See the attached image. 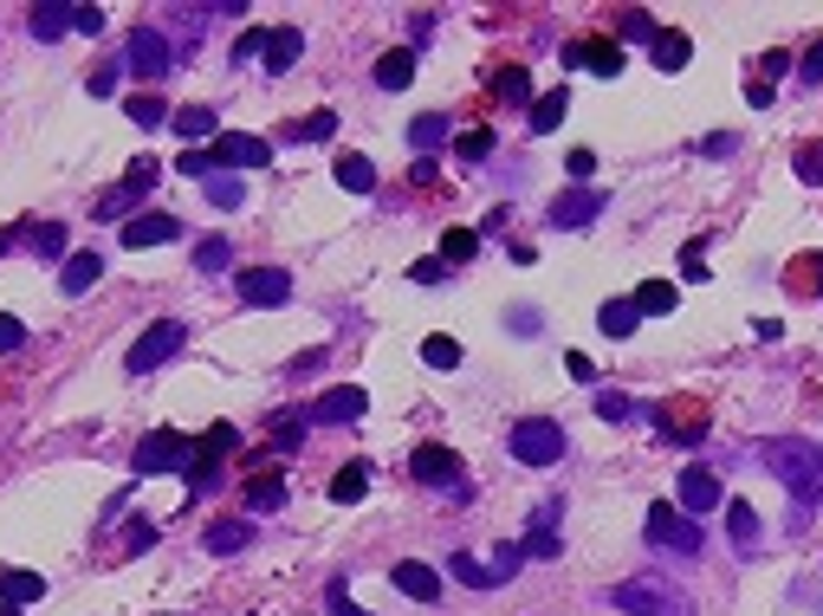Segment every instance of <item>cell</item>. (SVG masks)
<instances>
[{
	"mask_svg": "<svg viewBox=\"0 0 823 616\" xmlns=\"http://www.w3.org/2000/svg\"><path fill=\"white\" fill-rule=\"evenodd\" d=\"M765 468L791 486L798 513L823 506V448L818 441H804V435H778V441H765Z\"/></svg>",
	"mask_w": 823,
	"mask_h": 616,
	"instance_id": "1",
	"label": "cell"
},
{
	"mask_svg": "<svg viewBox=\"0 0 823 616\" xmlns=\"http://www.w3.org/2000/svg\"><path fill=\"white\" fill-rule=\"evenodd\" d=\"M610 604L629 616H687V597L668 584V578H629L610 591Z\"/></svg>",
	"mask_w": 823,
	"mask_h": 616,
	"instance_id": "2",
	"label": "cell"
},
{
	"mask_svg": "<svg viewBox=\"0 0 823 616\" xmlns=\"http://www.w3.org/2000/svg\"><path fill=\"white\" fill-rule=\"evenodd\" d=\"M649 546H668V551H681V558H700V551H707V533H700V519H687L675 500H655V506H649Z\"/></svg>",
	"mask_w": 823,
	"mask_h": 616,
	"instance_id": "3",
	"label": "cell"
},
{
	"mask_svg": "<svg viewBox=\"0 0 823 616\" xmlns=\"http://www.w3.org/2000/svg\"><path fill=\"white\" fill-rule=\"evenodd\" d=\"M156 176H162V169H156V156H137V163H131V176L91 202V214H98V221H137V202L156 189Z\"/></svg>",
	"mask_w": 823,
	"mask_h": 616,
	"instance_id": "4",
	"label": "cell"
},
{
	"mask_svg": "<svg viewBox=\"0 0 823 616\" xmlns=\"http://www.w3.org/2000/svg\"><path fill=\"white\" fill-rule=\"evenodd\" d=\"M189 461H195V441H182L176 428L143 435L137 455H131V468H137V474H189Z\"/></svg>",
	"mask_w": 823,
	"mask_h": 616,
	"instance_id": "5",
	"label": "cell"
},
{
	"mask_svg": "<svg viewBox=\"0 0 823 616\" xmlns=\"http://www.w3.org/2000/svg\"><path fill=\"white\" fill-rule=\"evenodd\" d=\"M512 455H519L526 468H551V461H564V428H557L551 415H526V422L512 428Z\"/></svg>",
	"mask_w": 823,
	"mask_h": 616,
	"instance_id": "6",
	"label": "cell"
},
{
	"mask_svg": "<svg viewBox=\"0 0 823 616\" xmlns=\"http://www.w3.org/2000/svg\"><path fill=\"white\" fill-rule=\"evenodd\" d=\"M409 474L421 480V486H441V493H467V468H461V455L441 448V441H421V448H415Z\"/></svg>",
	"mask_w": 823,
	"mask_h": 616,
	"instance_id": "7",
	"label": "cell"
},
{
	"mask_svg": "<svg viewBox=\"0 0 823 616\" xmlns=\"http://www.w3.org/2000/svg\"><path fill=\"white\" fill-rule=\"evenodd\" d=\"M182 338H189V332H182L176 318H162V325H149V332H143V338L131 344V357H124V370H131V377H149L156 363H169V357L182 350Z\"/></svg>",
	"mask_w": 823,
	"mask_h": 616,
	"instance_id": "8",
	"label": "cell"
},
{
	"mask_svg": "<svg viewBox=\"0 0 823 616\" xmlns=\"http://www.w3.org/2000/svg\"><path fill=\"white\" fill-rule=\"evenodd\" d=\"M519 558H526L519 546H499V564H474L467 551H454V558H448V578L467 584V591H493V584H506V578L519 571Z\"/></svg>",
	"mask_w": 823,
	"mask_h": 616,
	"instance_id": "9",
	"label": "cell"
},
{
	"mask_svg": "<svg viewBox=\"0 0 823 616\" xmlns=\"http://www.w3.org/2000/svg\"><path fill=\"white\" fill-rule=\"evenodd\" d=\"M207 156H214V169H267V156H273V143L253 137V131H227V137L207 143Z\"/></svg>",
	"mask_w": 823,
	"mask_h": 616,
	"instance_id": "10",
	"label": "cell"
},
{
	"mask_svg": "<svg viewBox=\"0 0 823 616\" xmlns=\"http://www.w3.org/2000/svg\"><path fill=\"white\" fill-rule=\"evenodd\" d=\"M597 71V78H617L622 71V40H604V33H590V40H571L564 46V71Z\"/></svg>",
	"mask_w": 823,
	"mask_h": 616,
	"instance_id": "11",
	"label": "cell"
},
{
	"mask_svg": "<svg viewBox=\"0 0 823 616\" xmlns=\"http://www.w3.org/2000/svg\"><path fill=\"white\" fill-rule=\"evenodd\" d=\"M655 422H662L668 441H687V448H694V441L707 435V403H700V396H675V403L655 410Z\"/></svg>",
	"mask_w": 823,
	"mask_h": 616,
	"instance_id": "12",
	"label": "cell"
},
{
	"mask_svg": "<svg viewBox=\"0 0 823 616\" xmlns=\"http://www.w3.org/2000/svg\"><path fill=\"white\" fill-rule=\"evenodd\" d=\"M370 410V396L357 390V383H338V390H325V396H312L305 415L312 422H325V428H343V422H357V415Z\"/></svg>",
	"mask_w": 823,
	"mask_h": 616,
	"instance_id": "13",
	"label": "cell"
},
{
	"mask_svg": "<svg viewBox=\"0 0 823 616\" xmlns=\"http://www.w3.org/2000/svg\"><path fill=\"white\" fill-rule=\"evenodd\" d=\"M124 66L137 71L143 85H156V78L169 71V40H162L156 26H137V33H131V53H124Z\"/></svg>",
	"mask_w": 823,
	"mask_h": 616,
	"instance_id": "14",
	"label": "cell"
},
{
	"mask_svg": "<svg viewBox=\"0 0 823 616\" xmlns=\"http://www.w3.org/2000/svg\"><path fill=\"white\" fill-rule=\"evenodd\" d=\"M234 285H240V299H247V305H267V312L292 299V273H285V267H247Z\"/></svg>",
	"mask_w": 823,
	"mask_h": 616,
	"instance_id": "15",
	"label": "cell"
},
{
	"mask_svg": "<svg viewBox=\"0 0 823 616\" xmlns=\"http://www.w3.org/2000/svg\"><path fill=\"white\" fill-rule=\"evenodd\" d=\"M604 202H610L604 189H571V195L551 202V227H590V221L604 214Z\"/></svg>",
	"mask_w": 823,
	"mask_h": 616,
	"instance_id": "16",
	"label": "cell"
},
{
	"mask_svg": "<svg viewBox=\"0 0 823 616\" xmlns=\"http://www.w3.org/2000/svg\"><path fill=\"white\" fill-rule=\"evenodd\" d=\"M182 234V221L176 214H162V208H149V214H137V221H124V247H162V240H176Z\"/></svg>",
	"mask_w": 823,
	"mask_h": 616,
	"instance_id": "17",
	"label": "cell"
},
{
	"mask_svg": "<svg viewBox=\"0 0 823 616\" xmlns=\"http://www.w3.org/2000/svg\"><path fill=\"white\" fill-rule=\"evenodd\" d=\"M713 506H726V500H720L713 468H687V474H681V513H687V519H700V513H713Z\"/></svg>",
	"mask_w": 823,
	"mask_h": 616,
	"instance_id": "18",
	"label": "cell"
},
{
	"mask_svg": "<svg viewBox=\"0 0 823 616\" xmlns=\"http://www.w3.org/2000/svg\"><path fill=\"white\" fill-rule=\"evenodd\" d=\"M46 597V578L40 571H20V564H0V604H40Z\"/></svg>",
	"mask_w": 823,
	"mask_h": 616,
	"instance_id": "19",
	"label": "cell"
},
{
	"mask_svg": "<svg viewBox=\"0 0 823 616\" xmlns=\"http://www.w3.org/2000/svg\"><path fill=\"white\" fill-rule=\"evenodd\" d=\"M785 292L791 299H823V254H798L785 267Z\"/></svg>",
	"mask_w": 823,
	"mask_h": 616,
	"instance_id": "20",
	"label": "cell"
},
{
	"mask_svg": "<svg viewBox=\"0 0 823 616\" xmlns=\"http://www.w3.org/2000/svg\"><path fill=\"white\" fill-rule=\"evenodd\" d=\"M202 546L214 551V558H227V551H247L253 546V519H214L202 533Z\"/></svg>",
	"mask_w": 823,
	"mask_h": 616,
	"instance_id": "21",
	"label": "cell"
},
{
	"mask_svg": "<svg viewBox=\"0 0 823 616\" xmlns=\"http://www.w3.org/2000/svg\"><path fill=\"white\" fill-rule=\"evenodd\" d=\"M305 59V33L298 26H273L267 33V71H292Z\"/></svg>",
	"mask_w": 823,
	"mask_h": 616,
	"instance_id": "22",
	"label": "cell"
},
{
	"mask_svg": "<svg viewBox=\"0 0 823 616\" xmlns=\"http://www.w3.org/2000/svg\"><path fill=\"white\" fill-rule=\"evenodd\" d=\"M104 279V254H71L66 273H59V285H66V299H78V292H91Z\"/></svg>",
	"mask_w": 823,
	"mask_h": 616,
	"instance_id": "23",
	"label": "cell"
},
{
	"mask_svg": "<svg viewBox=\"0 0 823 616\" xmlns=\"http://www.w3.org/2000/svg\"><path fill=\"white\" fill-rule=\"evenodd\" d=\"M409 78H415V46H396V53L376 59V91H403Z\"/></svg>",
	"mask_w": 823,
	"mask_h": 616,
	"instance_id": "24",
	"label": "cell"
},
{
	"mask_svg": "<svg viewBox=\"0 0 823 616\" xmlns=\"http://www.w3.org/2000/svg\"><path fill=\"white\" fill-rule=\"evenodd\" d=\"M338 189L370 195V189H376V163H370V156H338Z\"/></svg>",
	"mask_w": 823,
	"mask_h": 616,
	"instance_id": "25",
	"label": "cell"
},
{
	"mask_svg": "<svg viewBox=\"0 0 823 616\" xmlns=\"http://www.w3.org/2000/svg\"><path fill=\"white\" fill-rule=\"evenodd\" d=\"M390 578H396V591H409V597H421V604H435V591H441V578H435L428 564H396Z\"/></svg>",
	"mask_w": 823,
	"mask_h": 616,
	"instance_id": "26",
	"label": "cell"
},
{
	"mask_svg": "<svg viewBox=\"0 0 823 616\" xmlns=\"http://www.w3.org/2000/svg\"><path fill=\"white\" fill-rule=\"evenodd\" d=\"M474 254H481V234H474V227H448V234H441V267H467Z\"/></svg>",
	"mask_w": 823,
	"mask_h": 616,
	"instance_id": "27",
	"label": "cell"
},
{
	"mask_svg": "<svg viewBox=\"0 0 823 616\" xmlns=\"http://www.w3.org/2000/svg\"><path fill=\"white\" fill-rule=\"evenodd\" d=\"M675 299H681L675 279H642L635 285V312H675Z\"/></svg>",
	"mask_w": 823,
	"mask_h": 616,
	"instance_id": "28",
	"label": "cell"
},
{
	"mask_svg": "<svg viewBox=\"0 0 823 616\" xmlns=\"http://www.w3.org/2000/svg\"><path fill=\"white\" fill-rule=\"evenodd\" d=\"M124 111H131V124H137V131H156V124H169V117H176V111L162 104V91H156V98H149V91H137Z\"/></svg>",
	"mask_w": 823,
	"mask_h": 616,
	"instance_id": "29",
	"label": "cell"
},
{
	"mask_svg": "<svg viewBox=\"0 0 823 616\" xmlns=\"http://www.w3.org/2000/svg\"><path fill=\"white\" fill-rule=\"evenodd\" d=\"M635 318H642V312H635V299H610V305L597 312L604 338H629V332H635Z\"/></svg>",
	"mask_w": 823,
	"mask_h": 616,
	"instance_id": "30",
	"label": "cell"
},
{
	"mask_svg": "<svg viewBox=\"0 0 823 616\" xmlns=\"http://www.w3.org/2000/svg\"><path fill=\"white\" fill-rule=\"evenodd\" d=\"M564 104H571V91H545V98H532V131L551 137L557 124H564Z\"/></svg>",
	"mask_w": 823,
	"mask_h": 616,
	"instance_id": "31",
	"label": "cell"
},
{
	"mask_svg": "<svg viewBox=\"0 0 823 616\" xmlns=\"http://www.w3.org/2000/svg\"><path fill=\"white\" fill-rule=\"evenodd\" d=\"M493 98H499V104H526V98H532V78H526V66L493 71Z\"/></svg>",
	"mask_w": 823,
	"mask_h": 616,
	"instance_id": "32",
	"label": "cell"
},
{
	"mask_svg": "<svg viewBox=\"0 0 823 616\" xmlns=\"http://www.w3.org/2000/svg\"><path fill=\"white\" fill-rule=\"evenodd\" d=\"M363 486H370V461H350V468H338V480H331V500L350 506V500H363Z\"/></svg>",
	"mask_w": 823,
	"mask_h": 616,
	"instance_id": "33",
	"label": "cell"
},
{
	"mask_svg": "<svg viewBox=\"0 0 823 616\" xmlns=\"http://www.w3.org/2000/svg\"><path fill=\"white\" fill-rule=\"evenodd\" d=\"M169 124H176V137H214V104H182Z\"/></svg>",
	"mask_w": 823,
	"mask_h": 616,
	"instance_id": "34",
	"label": "cell"
},
{
	"mask_svg": "<svg viewBox=\"0 0 823 616\" xmlns=\"http://www.w3.org/2000/svg\"><path fill=\"white\" fill-rule=\"evenodd\" d=\"M448 131H454V124H448L441 111H421V117H415V124H409V143H415V149H421V156H428V149H435V143H441V137H448Z\"/></svg>",
	"mask_w": 823,
	"mask_h": 616,
	"instance_id": "35",
	"label": "cell"
},
{
	"mask_svg": "<svg viewBox=\"0 0 823 616\" xmlns=\"http://www.w3.org/2000/svg\"><path fill=\"white\" fill-rule=\"evenodd\" d=\"M687 59H694L687 33H655V66H662V71H681Z\"/></svg>",
	"mask_w": 823,
	"mask_h": 616,
	"instance_id": "36",
	"label": "cell"
},
{
	"mask_svg": "<svg viewBox=\"0 0 823 616\" xmlns=\"http://www.w3.org/2000/svg\"><path fill=\"white\" fill-rule=\"evenodd\" d=\"M791 169H798V182H811V189H823V137L798 143V156H791Z\"/></svg>",
	"mask_w": 823,
	"mask_h": 616,
	"instance_id": "37",
	"label": "cell"
},
{
	"mask_svg": "<svg viewBox=\"0 0 823 616\" xmlns=\"http://www.w3.org/2000/svg\"><path fill=\"white\" fill-rule=\"evenodd\" d=\"M234 441H240V428H234V422H214V428H207L202 441H195V455H202V461H214V468H221V455H227Z\"/></svg>",
	"mask_w": 823,
	"mask_h": 616,
	"instance_id": "38",
	"label": "cell"
},
{
	"mask_svg": "<svg viewBox=\"0 0 823 616\" xmlns=\"http://www.w3.org/2000/svg\"><path fill=\"white\" fill-rule=\"evenodd\" d=\"M195 267H202V273H227V267H234V240L207 234L202 247H195Z\"/></svg>",
	"mask_w": 823,
	"mask_h": 616,
	"instance_id": "39",
	"label": "cell"
},
{
	"mask_svg": "<svg viewBox=\"0 0 823 616\" xmlns=\"http://www.w3.org/2000/svg\"><path fill=\"white\" fill-rule=\"evenodd\" d=\"M421 363H428V370H454V363H461V344L448 338V332H435V338H421Z\"/></svg>",
	"mask_w": 823,
	"mask_h": 616,
	"instance_id": "40",
	"label": "cell"
},
{
	"mask_svg": "<svg viewBox=\"0 0 823 616\" xmlns=\"http://www.w3.org/2000/svg\"><path fill=\"white\" fill-rule=\"evenodd\" d=\"M267 428H273V448L279 455H292V448H298V441H305V415H273V422H267Z\"/></svg>",
	"mask_w": 823,
	"mask_h": 616,
	"instance_id": "41",
	"label": "cell"
},
{
	"mask_svg": "<svg viewBox=\"0 0 823 616\" xmlns=\"http://www.w3.org/2000/svg\"><path fill=\"white\" fill-rule=\"evenodd\" d=\"M247 506H253V513H273V506H285V480H279V474L253 480V486H247Z\"/></svg>",
	"mask_w": 823,
	"mask_h": 616,
	"instance_id": "42",
	"label": "cell"
},
{
	"mask_svg": "<svg viewBox=\"0 0 823 616\" xmlns=\"http://www.w3.org/2000/svg\"><path fill=\"white\" fill-rule=\"evenodd\" d=\"M454 156H461V163H486V156H493V131H481V124L461 131V137H454Z\"/></svg>",
	"mask_w": 823,
	"mask_h": 616,
	"instance_id": "43",
	"label": "cell"
},
{
	"mask_svg": "<svg viewBox=\"0 0 823 616\" xmlns=\"http://www.w3.org/2000/svg\"><path fill=\"white\" fill-rule=\"evenodd\" d=\"M726 526H733V539H740V546H758V513L746 506V500H733V506H726Z\"/></svg>",
	"mask_w": 823,
	"mask_h": 616,
	"instance_id": "44",
	"label": "cell"
},
{
	"mask_svg": "<svg viewBox=\"0 0 823 616\" xmlns=\"http://www.w3.org/2000/svg\"><path fill=\"white\" fill-rule=\"evenodd\" d=\"M66 26H71V7H33V33L40 40H59Z\"/></svg>",
	"mask_w": 823,
	"mask_h": 616,
	"instance_id": "45",
	"label": "cell"
},
{
	"mask_svg": "<svg viewBox=\"0 0 823 616\" xmlns=\"http://www.w3.org/2000/svg\"><path fill=\"white\" fill-rule=\"evenodd\" d=\"M207 202H214V208H240V202H247V189H240L234 176H207Z\"/></svg>",
	"mask_w": 823,
	"mask_h": 616,
	"instance_id": "46",
	"label": "cell"
},
{
	"mask_svg": "<svg viewBox=\"0 0 823 616\" xmlns=\"http://www.w3.org/2000/svg\"><path fill=\"white\" fill-rule=\"evenodd\" d=\"M597 415H604V422H635L642 403H629V396H617V390H604V396H597Z\"/></svg>",
	"mask_w": 823,
	"mask_h": 616,
	"instance_id": "47",
	"label": "cell"
},
{
	"mask_svg": "<svg viewBox=\"0 0 823 616\" xmlns=\"http://www.w3.org/2000/svg\"><path fill=\"white\" fill-rule=\"evenodd\" d=\"M331 131H338V117H331V111H318V117H305V124H292V137H305V143H325V137H331Z\"/></svg>",
	"mask_w": 823,
	"mask_h": 616,
	"instance_id": "48",
	"label": "cell"
},
{
	"mask_svg": "<svg viewBox=\"0 0 823 616\" xmlns=\"http://www.w3.org/2000/svg\"><path fill=\"white\" fill-rule=\"evenodd\" d=\"M33 240H40V247H33L40 260H59V254H66V227H59V221H53V227H40Z\"/></svg>",
	"mask_w": 823,
	"mask_h": 616,
	"instance_id": "49",
	"label": "cell"
},
{
	"mask_svg": "<svg viewBox=\"0 0 823 616\" xmlns=\"http://www.w3.org/2000/svg\"><path fill=\"white\" fill-rule=\"evenodd\" d=\"M526 558H564V546H557V533H539V526H532V539H526Z\"/></svg>",
	"mask_w": 823,
	"mask_h": 616,
	"instance_id": "50",
	"label": "cell"
},
{
	"mask_svg": "<svg viewBox=\"0 0 823 616\" xmlns=\"http://www.w3.org/2000/svg\"><path fill=\"white\" fill-rule=\"evenodd\" d=\"M798 78H804L811 91L823 85V40H811V53H804V66H798Z\"/></svg>",
	"mask_w": 823,
	"mask_h": 616,
	"instance_id": "51",
	"label": "cell"
},
{
	"mask_svg": "<svg viewBox=\"0 0 823 616\" xmlns=\"http://www.w3.org/2000/svg\"><path fill=\"white\" fill-rule=\"evenodd\" d=\"M176 169H182V176H214V156H207V149H182Z\"/></svg>",
	"mask_w": 823,
	"mask_h": 616,
	"instance_id": "52",
	"label": "cell"
},
{
	"mask_svg": "<svg viewBox=\"0 0 823 616\" xmlns=\"http://www.w3.org/2000/svg\"><path fill=\"white\" fill-rule=\"evenodd\" d=\"M785 71H791V53H765V59H758V78H753V85H765V78H785Z\"/></svg>",
	"mask_w": 823,
	"mask_h": 616,
	"instance_id": "53",
	"label": "cell"
},
{
	"mask_svg": "<svg viewBox=\"0 0 823 616\" xmlns=\"http://www.w3.org/2000/svg\"><path fill=\"white\" fill-rule=\"evenodd\" d=\"M117 78H124V66H117V59H104V66L91 71V91H98V98H104V91H111V85H117Z\"/></svg>",
	"mask_w": 823,
	"mask_h": 616,
	"instance_id": "54",
	"label": "cell"
},
{
	"mask_svg": "<svg viewBox=\"0 0 823 616\" xmlns=\"http://www.w3.org/2000/svg\"><path fill=\"white\" fill-rule=\"evenodd\" d=\"M20 344H26V325H20V318H7V312H0V350H20Z\"/></svg>",
	"mask_w": 823,
	"mask_h": 616,
	"instance_id": "55",
	"label": "cell"
},
{
	"mask_svg": "<svg viewBox=\"0 0 823 616\" xmlns=\"http://www.w3.org/2000/svg\"><path fill=\"white\" fill-rule=\"evenodd\" d=\"M71 26H78V33H104V13H98V7H71Z\"/></svg>",
	"mask_w": 823,
	"mask_h": 616,
	"instance_id": "56",
	"label": "cell"
},
{
	"mask_svg": "<svg viewBox=\"0 0 823 616\" xmlns=\"http://www.w3.org/2000/svg\"><path fill=\"white\" fill-rule=\"evenodd\" d=\"M409 279H415V285H435V279H448V267H441V260H415Z\"/></svg>",
	"mask_w": 823,
	"mask_h": 616,
	"instance_id": "57",
	"label": "cell"
},
{
	"mask_svg": "<svg viewBox=\"0 0 823 616\" xmlns=\"http://www.w3.org/2000/svg\"><path fill=\"white\" fill-rule=\"evenodd\" d=\"M733 149H740V137H733V131H720V137L700 143V156H733Z\"/></svg>",
	"mask_w": 823,
	"mask_h": 616,
	"instance_id": "58",
	"label": "cell"
},
{
	"mask_svg": "<svg viewBox=\"0 0 823 616\" xmlns=\"http://www.w3.org/2000/svg\"><path fill=\"white\" fill-rule=\"evenodd\" d=\"M143 546H156V526H131V533H124V551H143Z\"/></svg>",
	"mask_w": 823,
	"mask_h": 616,
	"instance_id": "59",
	"label": "cell"
},
{
	"mask_svg": "<svg viewBox=\"0 0 823 616\" xmlns=\"http://www.w3.org/2000/svg\"><path fill=\"white\" fill-rule=\"evenodd\" d=\"M564 370H571L577 383H590V377H597V370H590V357H577V350H564Z\"/></svg>",
	"mask_w": 823,
	"mask_h": 616,
	"instance_id": "60",
	"label": "cell"
},
{
	"mask_svg": "<svg viewBox=\"0 0 823 616\" xmlns=\"http://www.w3.org/2000/svg\"><path fill=\"white\" fill-rule=\"evenodd\" d=\"M331 616H370V611H357V604L343 597V584H331Z\"/></svg>",
	"mask_w": 823,
	"mask_h": 616,
	"instance_id": "61",
	"label": "cell"
},
{
	"mask_svg": "<svg viewBox=\"0 0 823 616\" xmlns=\"http://www.w3.org/2000/svg\"><path fill=\"white\" fill-rule=\"evenodd\" d=\"M622 33H629V40H642V33H649V13H622ZM649 40H655V33H649Z\"/></svg>",
	"mask_w": 823,
	"mask_h": 616,
	"instance_id": "62",
	"label": "cell"
},
{
	"mask_svg": "<svg viewBox=\"0 0 823 616\" xmlns=\"http://www.w3.org/2000/svg\"><path fill=\"white\" fill-rule=\"evenodd\" d=\"M0 616H20V611H13V604H0Z\"/></svg>",
	"mask_w": 823,
	"mask_h": 616,
	"instance_id": "63",
	"label": "cell"
}]
</instances>
